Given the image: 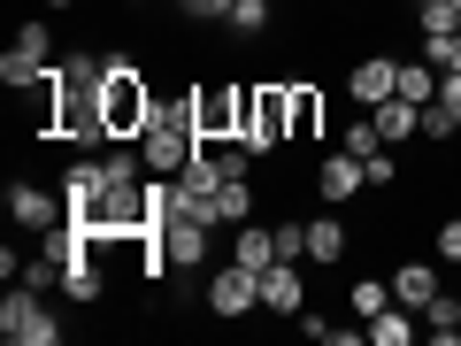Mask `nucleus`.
Returning <instances> with one entry per match:
<instances>
[{"mask_svg":"<svg viewBox=\"0 0 461 346\" xmlns=\"http://www.w3.org/2000/svg\"><path fill=\"white\" fill-rule=\"evenodd\" d=\"M285 139H293V85L262 77V85H254V123H247L239 147H247V154H277Z\"/></svg>","mask_w":461,"mask_h":346,"instance_id":"obj_2","label":"nucleus"},{"mask_svg":"<svg viewBox=\"0 0 461 346\" xmlns=\"http://www.w3.org/2000/svg\"><path fill=\"white\" fill-rule=\"evenodd\" d=\"M215 223H254V185L247 178H223V193H215Z\"/></svg>","mask_w":461,"mask_h":346,"instance_id":"obj_15","label":"nucleus"},{"mask_svg":"<svg viewBox=\"0 0 461 346\" xmlns=\"http://www.w3.org/2000/svg\"><path fill=\"white\" fill-rule=\"evenodd\" d=\"M438 77H446L438 62H400V100H415V108H430V100H438Z\"/></svg>","mask_w":461,"mask_h":346,"instance_id":"obj_16","label":"nucleus"},{"mask_svg":"<svg viewBox=\"0 0 461 346\" xmlns=\"http://www.w3.org/2000/svg\"><path fill=\"white\" fill-rule=\"evenodd\" d=\"M154 85L139 77V62L131 54H108V85H100V115H108V139H147V123H154Z\"/></svg>","mask_w":461,"mask_h":346,"instance_id":"obj_1","label":"nucleus"},{"mask_svg":"<svg viewBox=\"0 0 461 346\" xmlns=\"http://www.w3.org/2000/svg\"><path fill=\"white\" fill-rule=\"evenodd\" d=\"M8 215H16L23 231H54V223H62V193H39L32 178H16V185H8Z\"/></svg>","mask_w":461,"mask_h":346,"instance_id":"obj_6","label":"nucleus"},{"mask_svg":"<svg viewBox=\"0 0 461 346\" xmlns=\"http://www.w3.org/2000/svg\"><path fill=\"white\" fill-rule=\"evenodd\" d=\"M438 262H461V215H446V223H438Z\"/></svg>","mask_w":461,"mask_h":346,"instance_id":"obj_27","label":"nucleus"},{"mask_svg":"<svg viewBox=\"0 0 461 346\" xmlns=\"http://www.w3.org/2000/svg\"><path fill=\"white\" fill-rule=\"evenodd\" d=\"M423 323H430V339H438V346H461V300L446 293V285L423 300Z\"/></svg>","mask_w":461,"mask_h":346,"instance_id":"obj_14","label":"nucleus"},{"mask_svg":"<svg viewBox=\"0 0 461 346\" xmlns=\"http://www.w3.org/2000/svg\"><path fill=\"white\" fill-rule=\"evenodd\" d=\"M100 193H108V169H100V162H69V178H62V223H85V215L100 208Z\"/></svg>","mask_w":461,"mask_h":346,"instance_id":"obj_5","label":"nucleus"},{"mask_svg":"<svg viewBox=\"0 0 461 346\" xmlns=\"http://www.w3.org/2000/svg\"><path fill=\"white\" fill-rule=\"evenodd\" d=\"M415 323H423V315L393 300V308H377V315L362 323V339H369V346H408V339H415Z\"/></svg>","mask_w":461,"mask_h":346,"instance_id":"obj_13","label":"nucleus"},{"mask_svg":"<svg viewBox=\"0 0 461 346\" xmlns=\"http://www.w3.org/2000/svg\"><path fill=\"white\" fill-rule=\"evenodd\" d=\"M177 8H185V0H177Z\"/></svg>","mask_w":461,"mask_h":346,"instance_id":"obj_33","label":"nucleus"},{"mask_svg":"<svg viewBox=\"0 0 461 346\" xmlns=\"http://www.w3.org/2000/svg\"><path fill=\"white\" fill-rule=\"evenodd\" d=\"M62 293H69V300H100V269H93V247L62 262Z\"/></svg>","mask_w":461,"mask_h":346,"instance_id":"obj_19","label":"nucleus"},{"mask_svg":"<svg viewBox=\"0 0 461 346\" xmlns=\"http://www.w3.org/2000/svg\"><path fill=\"white\" fill-rule=\"evenodd\" d=\"M438 100H446V108L461 115V69H446V77H438Z\"/></svg>","mask_w":461,"mask_h":346,"instance_id":"obj_30","label":"nucleus"},{"mask_svg":"<svg viewBox=\"0 0 461 346\" xmlns=\"http://www.w3.org/2000/svg\"><path fill=\"white\" fill-rule=\"evenodd\" d=\"M0 339L8 346H54L62 339V323L39 308V285H8V300H0Z\"/></svg>","mask_w":461,"mask_h":346,"instance_id":"obj_3","label":"nucleus"},{"mask_svg":"<svg viewBox=\"0 0 461 346\" xmlns=\"http://www.w3.org/2000/svg\"><path fill=\"white\" fill-rule=\"evenodd\" d=\"M362 178H369V185H393V178H400V169H393V154H384V147H377V154H369V162H362Z\"/></svg>","mask_w":461,"mask_h":346,"instance_id":"obj_28","label":"nucleus"},{"mask_svg":"<svg viewBox=\"0 0 461 346\" xmlns=\"http://www.w3.org/2000/svg\"><path fill=\"white\" fill-rule=\"evenodd\" d=\"M339 254H346V223L339 215H315L308 223V262H339Z\"/></svg>","mask_w":461,"mask_h":346,"instance_id":"obj_18","label":"nucleus"},{"mask_svg":"<svg viewBox=\"0 0 461 346\" xmlns=\"http://www.w3.org/2000/svg\"><path fill=\"white\" fill-rule=\"evenodd\" d=\"M230 8L239 0H185V16H223V23H230Z\"/></svg>","mask_w":461,"mask_h":346,"instance_id":"obj_29","label":"nucleus"},{"mask_svg":"<svg viewBox=\"0 0 461 346\" xmlns=\"http://www.w3.org/2000/svg\"><path fill=\"white\" fill-rule=\"evenodd\" d=\"M0 77L16 85V93H32V85L47 77V62H32V54H23V47H8V54H0Z\"/></svg>","mask_w":461,"mask_h":346,"instance_id":"obj_21","label":"nucleus"},{"mask_svg":"<svg viewBox=\"0 0 461 346\" xmlns=\"http://www.w3.org/2000/svg\"><path fill=\"white\" fill-rule=\"evenodd\" d=\"M339 147H346V154H362V162H369V154H377V147H384V139H377V123H354V132H346V139H339Z\"/></svg>","mask_w":461,"mask_h":346,"instance_id":"obj_26","label":"nucleus"},{"mask_svg":"<svg viewBox=\"0 0 461 346\" xmlns=\"http://www.w3.org/2000/svg\"><path fill=\"white\" fill-rule=\"evenodd\" d=\"M269 23V0H239V8H230V32H262Z\"/></svg>","mask_w":461,"mask_h":346,"instance_id":"obj_25","label":"nucleus"},{"mask_svg":"<svg viewBox=\"0 0 461 346\" xmlns=\"http://www.w3.org/2000/svg\"><path fill=\"white\" fill-rule=\"evenodd\" d=\"M454 32H461V0H454Z\"/></svg>","mask_w":461,"mask_h":346,"instance_id":"obj_31","label":"nucleus"},{"mask_svg":"<svg viewBox=\"0 0 461 346\" xmlns=\"http://www.w3.org/2000/svg\"><path fill=\"white\" fill-rule=\"evenodd\" d=\"M369 123H377V139H423V108H415V100H377V108H369Z\"/></svg>","mask_w":461,"mask_h":346,"instance_id":"obj_11","label":"nucleus"},{"mask_svg":"<svg viewBox=\"0 0 461 346\" xmlns=\"http://www.w3.org/2000/svg\"><path fill=\"white\" fill-rule=\"evenodd\" d=\"M100 169H108V185H139V169H147V154L115 147V154H100Z\"/></svg>","mask_w":461,"mask_h":346,"instance_id":"obj_23","label":"nucleus"},{"mask_svg":"<svg viewBox=\"0 0 461 346\" xmlns=\"http://www.w3.org/2000/svg\"><path fill=\"white\" fill-rule=\"evenodd\" d=\"M315 123H323V93L315 85H293V139H315Z\"/></svg>","mask_w":461,"mask_h":346,"instance_id":"obj_20","label":"nucleus"},{"mask_svg":"<svg viewBox=\"0 0 461 346\" xmlns=\"http://www.w3.org/2000/svg\"><path fill=\"white\" fill-rule=\"evenodd\" d=\"M230 262L269 269V262H277V231H262V223H239V254H230Z\"/></svg>","mask_w":461,"mask_h":346,"instance_id":"obj_17","label":"nucleus"},{"mask_svg":"<svg viewBox=\"0 0 461 346\" xmlns=\"http://www.w3.org/2000/svg\"><path fill=\"white\" fill-rule=\"evenodd\" d=\"M377 308H393V285H384V278H354V315L369 323Z\"/></svg>","mask_w":461,"mask_h":346,"instance_id":"obj_22","label":"nucleus"},{"mask_svg":"<svg viewBox=\"0 0 461 346\" xmlns=\"http://www.w3.org/2000/svg\"><path fill=\"white\" fill-rule=\"evenodd\" d=\"M208 308L223 315V323L254 315V308H262V269H247V262H223V269L208 278Z\"/></svg>","mask_w":461,"mask_h":346,"instance_id":"obj_4","label":"nucleus"},{"mask_svg":"<svg viewBox=\"0 0 461 346\" xmlns=\"http://www.w3.org/2000/svg\"><path fill=\"white\" fill-rule=\"evenodd\" d=\"M315 185H323V200H354V193H362V154H346V147H330L323 154V162H315Z\"/></svg>","mask_w":461,"mask_h":346,"instance_id":"obj_10","label":"nucleus"},{"mask_svg":"<svg viewBox=\"0 0 461 346\" xmlns=\"http://www.w3.org/2000/svg\"><path fill=\"white\" fill-rule=\"evenodd\" d=\"M262 308H269V315H300V308H308L300 262H269V269H262Z\"/></svg>","mask_w":461,"mask_h":346,"instance_id":"obj_8","label":"nucleus"},{"mask_svg":"<svg viewBox=\"0 0 461 346\" xmlns=\"http://www.w3.org/2000/svg\"><path fill=\"white\" fill-rule=\"evenodd\" d=\"M430 293H438V262H400V269H393V300H400V308L423 315Z\"/></svg>","mask_w":461,"mask_h":346,"instance_id":"obj_12","label":"nucleus"},{"mask_svg":"<svg viewBox=\"0 0 461 346\" xmlns=\"http://www.w3.org/2000/svg\"><path fill=\"white\" fill-rule=\"evenodd\" d=\"M277 231V262H308V223H269Z\"/></svg>","mask_w":461,"mask_h":346,"instance_id":"obj_24","label":"nucleus"},{"mask_svg":"<svg viewBox=\"0 0 461 346\" xmlns=\"http://www.w3.org/2000/svg\"><path fill=\"white\" fill-rule=\"evenodd\" d=\"M208 215H169V223H162V247H169V262H208Z\"/></svg>","mask_w":461,"mask_h":346,"instance_id":"obj_9","label":"nucleus"},{"mask_svg":"<svg viewBox=\"0 0 461 346\" xmlns=\"http://www.w3.org/2000/svg\"><path fill=\"white\" fill-rule=\"evenodd\" d=\"M47 8H69V0H47Z\"/></svg>","mask_w":461,"mask_h":346,"instance_id":"obj_32","label":"nucleus"},{"mask_svg":"<svg viewBox=\"0 0 461 346\" xmlns=\"http://www.w3.org/2000/svg\"><path fill=\"white\" fill-rule=\"evenodd\" d=\"M346 93L362 100V108H377V100L400 93V62L393 54H369V62H354V77H346Z\"/></svg>","mask_w":461,"mask_h":346,"instance_id":"obj_7","label":"nucleus"}]
</instances>
